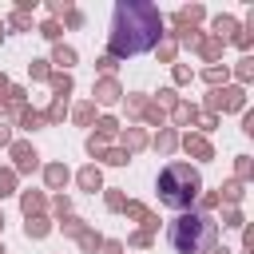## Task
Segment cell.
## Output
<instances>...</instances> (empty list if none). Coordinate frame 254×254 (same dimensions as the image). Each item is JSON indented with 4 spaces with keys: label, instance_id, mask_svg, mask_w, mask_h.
<instances>
[{
    "label": "cell",
    "instance_id": "obj_1",
    "mask_svg": "<svg viewBox=\"0 0 254 254\" xmlns=\"http://www.w3.org/2000/svg\"><path fill=\"white\" fill-rule=\"evenodd\" d=\"M159 12L151 4H139V0H127L115 8V24H111V52L115 56H139L147 48H155L159 40Z\"/></svg>",
    "mask_w": 254,
    "mask_h": 254
},
{
    "label": "cell",
    "instance_id": "obj_2",
    "mask_svg": "<svg viewBox=\"0 0 254 254\" xmlns=\"http://www.w3.org/2000/svg\"><path fill=\"white\" fill-rule=\"evenodd\" d=\"M210 242H214L210 214H183L179 222H171V246L179 254H202Z\"/></svg>",
    "mask_w": 254,
    "mask_h": 254
},
{
    "label": "cell",
    "instance_id": "obj_3",
    "mask_svg": "<svg viewBox=\"0 0 254 254\" xmlns=\"http://www.w3.org/2000/svg\"><path fill=\"white\" fill-rule=\"evenodd\" d=\"M159 194L167 206H190V198L198 194V171H190L187 163H175L163 171L159 179Z\"/></svg>",
    "mask_w": 254,
    "mask_h": 254
}]
</instances>
